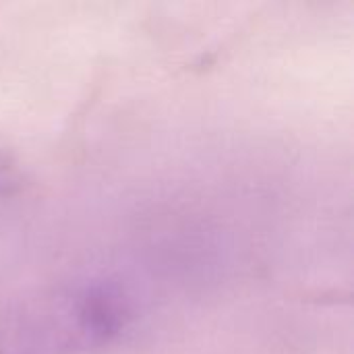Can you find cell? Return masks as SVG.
I'll use <instances>...</instances> for the list:
<instances>
[{
    "label": "cell",
    "instance_id": "obj_1",
    "mask_svg": "<svg viewBox=\"0 0 354 354\" xmlns=\"http://www.w3.org/2000/svg\"><path fill=\"white\" fill-rule=\"evenodd\" d=\"M118 278H85L15 303L0 317V354H83L112 344L135 319Z\"/></svg>",
    "mask_w": 354,
    "mask_h": 354
}]
</instances>
